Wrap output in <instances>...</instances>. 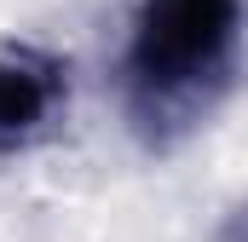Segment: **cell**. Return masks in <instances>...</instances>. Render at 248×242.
<instances>
[{"instance_id":"6da1fadb","label":"cell","mask_w":248,"mask_h":242,"mask_svg":"<svg viewBox=\"0 0 248 242\" xmlns=\"http://www.w3.org/2000/svg\"><path fill=\"white\" fill-rule=\"evenodd\" d=\"M243 52V0H139L122 58L127 121L150 150H173L225 98Z\"/></svg>"},{"instance_id":"7a4b0ae2","label":"cell","mask_w":248,"mask_h":242,"mask_svg":"<svg viewBox=\"0 0 248 242\" xmlns=\"http://www.w3.org/2000/svg\"><path fill=\"white\" fill-rule=\"evenodd\" d=\"M69 104V63L46 46L0 52V156H17L52 133Z\"/></svg>"},{"instance_id":"3957f363","label":"cell","mask_w":248,"mask_h":242,"mask_svg":"<svg viewBox=\"0 0 248 242\" xmlns=\"http://www.w3.org/2000/svg\"><path fill=\"white\" fill-rule=\"evenodd\" d=\"M219 242H248V208L231 219V225H225V237H219Z\"/></svg>"}]
</instances>
